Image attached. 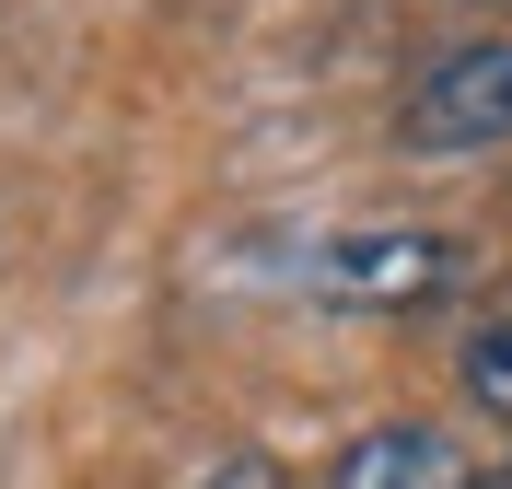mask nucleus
<instances>
[{
	"label": "nucleus",
	"mask_w": 512,
	"mask_h": 489,
	"mask_svg": "<svg viewBox=\"0 0 512 489\" xmlns=\"http://www.w3.org/2000/svg\"><path fill=\"white\" fill-rule=\"evenodd\" d=\"M478 489H489V478H478ZM501 489H512V478H501Z\"/></svg>",
	"instance_id": "423d86ee"
},
{
	"label": "nucleus",
	"mask_w": 512,
	"mask_h": 489,
	"mask_svg": "<svg viewBox=\"0 0 512 489\" xmlns=\"http://www.w3.org/2000/svg\"><path fill=\"white\" fill-rule=\"evenodd\" d=\"M187 489H280V466L256 455V443H210V466H198Z\"/></svg>",
	"instance_id": "39448f33"
},
{
	"label": "nucleus",
	"mask_w": 512,
	"mask_h": 489,
	"mask_svg": "<svg viewBox=\"0 0 512 489\" xmlns=\"http://www.w3.org/2000/svg\"><path fill=\"white\" fill-rule=\"evenodd\" d=\"M338 489H478L466 443L431 420H373L361 443H338Z\"/></svg>",
	"instance_id": "7ed1b4c3"
},
{
	"label": "nucleus",
	"mask_w": 512,
	"mask_h": 489,
	"mask_svg": "<svg viewBox=\"0 0 512 489\" xmlns=\"http://www.w3.org/2000/svg\"><path fill=\"white\" fill-rule=\"evenodd\" d=\"M396 140L408 152H501L512 140V35L419 59V82L396 94Z\"/></svg>",
	"instance_id": "f257e3e1"
},
{
	"label": "nucleus",
	"mask_w": 512,
	"mask_h": 489,
	"mask_svg": "<svg viewBox=\"0 0 512 489\" xmlns=\"http://www.w3.org/2000/svg\"><path fill=\"white\" fill-rule=\"evenodd\" d=\"M466 396H478L489 420H512V315H489L478 338H466Z\"/></svg>",
	"instance_id": "20e7f679"
},
{
	"label": "nucleus",
	"mask_w": 512,
	"mask_h": 489,
	"mask_svg": "<svg viewBox=\"0 0 512 489\" xmlns=\"http://www.w3.org/2000/svg\"><path fill=\"white\" fill-rule=\"evenodd\" d=\"M303 280H315L326 303H361V315H408V303H431V292L454 280V245H443V233H419V222H396V233H338V245L303 257Z\"/></svg>",
	"instance_id": "f03ea898"
}]
</instances>
